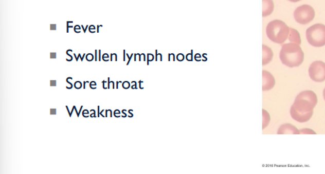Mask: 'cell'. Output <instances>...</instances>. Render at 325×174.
I'll use <instances>...</instances> for the list:
<instances>
[{
  "mask_svg": "<svg viewBox=\"0 0 325 174\" xmlns=\"http://www.w3.org/2000/svg\"><path fill=\"white\" fill-rule=\"evenodd\" d=\"M317 103V97L315 93L311 91H304L297 95L290 109V114L297 122H308L311 119Z\"/></svg>",
  "mask_w": 325,
  "mask_h": 174,
  "instance_id": "1",
  "label": "cell"
},
{
  "mask_svg": "<svg viewBox=\"0 0 325 174\" xmlns=\"http://www.w3.org/2000/svg\"><path fill=\"white\" fill-rule=\"evenodd\" d=\"M304 52L295 43L285 44L282 45L280 53L282 63L290 68L298 67L304 61Z\"/></svg>",
  "mask_w": 325,
  "mask_h": 174,
  "instance_id": "2",
  "label": "cell"
},
{
  "mask_svg": "<svg viewBox=\"0 0 325 174\" xmlns=\"http://www.w3.org/2000/svg\"><path fill=\"white\" fill-rule=\"evenodd\" d=\"M266 34L272 41L282 45L289 36L290 27L281 20H273L268 24Z\"/></svg>",
  "mask_w": 325,
  "mask_h": 174,
  "instance_id": "3",
  "label": "cell"
},
{
  "mask_svg": "<svg viewBox=\"0 0 325 174\" xmlns=\"http://www.w3.org/2000/svg\"><path fill=\"white\" fill-rule=\"evenodd\" d=\"M306 39L310 45L315 47H322L325 45V25L316 24L308 29Z\"/></svg>",
  "mask_w": 325,
  "mask_h": 174,
  "instance_id": "4",
  "label": "cell"
},
{
  "mask_svg": "<svg viewBox=\"0 0 325 174\" xmlns=\"http://www.w3.org/2000/svg\"><path fill=\"white\" fill-rule=\"evenodd\" d=\"M315 16V12L311 6L308 5L297 7L294 12V17L297 23L301 25H308L311 23Z\"/></svg>",
  "mask_w": 325,
  "mask_h": 174,
  "instance_id": "5",
  "label": "cell"
},
{
  "mask_svg": "<svg viewBox=\"0 0 325 174\" xmlns=\"http://www.w3.org/2000/svg\"><path fill=\"white\" fill-rule=\"evenodd\" d=\"M310 78L315 82H323L325 80V63L320 60L313 62L309 69Z\"/></svg>",
  "mask_w": 325,
  "mask_h": 174,
  "instance_id": "6",
  "label": "cell"
},
{
  "mask_svg": "<svg viewBox=\"0 0 325 174\" xmlns=\"http://www.w3.org/2000/svg\"><path fill=\"white\" fill-rule=\"evenodd\" d=\"M262 91H267L273 89L275 85V79L273 75L267 71H262Z\"/></svg>",
  "mask_w": 325,
  "mask_h": 174,
  "instance_id": "7",
  "label": "cell"
},
{
  "mask_svg": "<svg viewBox=\"0 0 325 174\" xmlns=\"http://www.w3.org/2000/svg\"><path fill=\"white\" fill-rule=\"evenodd\" d=\"M277 134H278V135H284V134L299 135V134H300V132H299V130L297 129L295 126H293V124H282V125L279 128Z\"/></svg>",
  "mask_w": 325,
  "mask_h": 174,
  "instance_id": "8",
  "label": "cell"
},
{
  "mask_svg": "<svg viewBox=\"0 0 325 174\" xmlns=\"http://www.w3.org/2000/svg\"><path fill=\"white\" fill-rule=\"evenodd\" d=\"M273 58V52L270 48L262 45V66L270 63Z\"/></svg>",
  "mask_w": 325,
  "mask_h": 174,
  "instance_id": "9",
  "label": "cell"
},
{
  "mask_svg": "<svg viewBox=\"0 0 325 174\" xmlns=\"http://www.w3.org/2000/svg\"><path fill=\"white\" fill-rule=\"evenodd\" d=\"M275 5L273 0H262V16L265 17L273 12Z\"/></svg>",
  "mask_w": 325,
  "mask_h": 174,
  "instance_id": "10",
  "label": "cell"
},
{
  "mask_svg": "<svg viewBox=\"0 0 325 174\" xmlns=\"http://www.w3.org/2000/svg\"><path fill=\"white\" fill-rule=\"evenodd\" d=\"M288 39H289V41L291 42V43H295L298 45H301L300 34H299V33L297 32V30H295V29L290 28V34L289 36H288Z\"/></svg>",
  "mask_w": 325,
  "mask_h": 174,
  "instance_id": "11",
  "label": "cell"
},
{
  "mask_svg": "<svg viewBox=\"0 0 325 174\" xmlns=\"http://www.w3.org/2000/svg\"><path fill=\"white\" fill-rule=\"evenodd\" d=\"M262 113H263V122H262V129H265L267 127L268 124L269 123V120H270V117H269V113H267L265 110H262Z\"/></svg>",
  "mask_w": 325,
  "mask_h": 174,
  "instance_id": "12",
  "label": "cell"
},
{
  "mask_svg": "<svg viewBox=\"0 0 325 174\" xmlns=\"http://www.w3.org/2000/svg\"><path fill=\"white\" fill-rule=\"evenodd\" d=\"M94 56L92 54H88L87 56H86V59L88 60V61H93L94 60Z\"/></svg>",
  "mask_w": 325,
  "mask_h": 174,
  "instance_id": "13",
  "label": "cell"
},
{
  "mask_svg": "<svg viewBox=\"0 0 325 174\" xmlns=\"http://www.w3.org/2000/svg\"><path fill=\"white\" fill-rule=\"evenodd\" d=\"M70 79L73 80V78H71V77H69V78H67V79H66V82H67V83H69V85H70V87H69V88L66 87V89H73V84L71 83V82L69 81V80H70Z\"/></svg>",
  "mask_w": 325,
  "mask_h": 174,
  "instance_id": "14",
  "label": "cell"
},
{
  "mask_svg": "<svg viewBox=\"0 0 325 174\" xmlns=\"http://www.w3.org/2000/svg\"><path fill=\"white\" fill-rule=\"evenodd\" d=\"M89 88L91 89H97V83L95 81H92L91 83H89Z\"/></svg>",
  "mask_w": 325,
  "mask_h": 174,
  "instance_id": "15",
  "label": "cell"
},
{
  "mask_svg": "<svg viewBox=\"0 0 325 174\" xmlns=\"http://www.w3.org/2000/svg\"><path fill=\"white\" fill-rule=\"evenodd\" d=\"M74 56L75 58H76L77 61H78L79 58H80L81 60H82V61H83V58L85 57V54L83 55V56H82H82H81L80 54H79L78 57H77L76 54H74Z\"/></svg>",
  "mask_w": 325,
  "mask_h": 174,
  "instance_id": "16",
  "label": "cell"
},
{
  "mask_svg": "<svg viewBox=\"0 0 325 174\" xmlns=\"http://www.w3.org/2000/svg\"><path fill=\"white\" fill-rule=\"evenodd\" d=\"M120 111H119V110H116V111H115V112H114V116L116 117H120Z\"/></svg>",
  "mask_w": 325,
  "mask_h": 174,
  "instance_id": "17",
  "label": "cell"
},
{
  "mask_svg": "<svg viewBox=\"0 0 325 174\" xmlns=\"http://www.w3.org/2000/svg\"><path fill=\"white\" fill-rule=\"evenodd\" d=\"M92 30H95V26H93V25L89 26V32L92 33V34H94V33H95V31H92Z\"/></svg>",
  "mask_w": 325,
  "mask_h": 174,
  "instance_id": "18",
  "label": "cell"
},
{
  "mask_svg": "<svg viewBox=\"0 0 325 174\" xmlns=\"http://www.w3.org/2000/svg\"><path fill=\"white\" fill-rule=\"evenodd\" d=\"M106 58H110L109 55L107 54H103V56H102V60H103L104 61H109V59H106Z\"/></svg>",
  "mask_w": 325,
  "mask_h": 174,
  "instance_id": "19",
  "label": "cell"
},
{
  "mask_svg": "<svg viewBox=\"0 0 325 174\" xmlns=\"http://www.w3.org/2000/svg\"><path fill=\"white\" fill-rule=\"evenodd\" d=\"M85 114L86 115L89 114V111H88L87 110H84V111H83V113H82V116H83L84 117H86V118L89 117L88 116V115H85Z\"/></svg>",
  "mask_w": 325,
  "mask_h": 174,
  "instance_id": "20",
  "label": "cell"
},
{
  "mask_svg": "<svg viewBox=\"0 0 325 174\" xmlns=\"http://www.w3.org/2000/svg\"><path fill=\"white\" fill-rule=\"evenodd\" d=\"M82 28V27H80V25H76L75 26V27H74V31L76 33H80V32H79V31L78 30V29H80Z\"/></svg>",
  "mask_w": 325,
  "mask_h": 174,
  "instance_id": "21",
  "label": "cell"
},
{
  "mask_svg": "<svg viewBox=\"0 0 325 174\" xmlns=\"http://www.w3.org/2000/svg\"><path fill=\"white\" fill-rule=\"evenodd\" d=\"M57 85V81L56 80H50V86L51 87H55Z\"/></svg>",
  "mask_w": 325,
  "mask_h": 174,
  "instance_id": "22",
  "label": "cell"
},
{
  "mask_svg": "<svg viewBox=\"0 0 325 174\" xmlns=\"http://www.w3.org/2000/svg\"><path fill=\"white\" fill-rule=\"evenodd\" d=\"M50 58H52V59H55V58H57V54L55 52L50 53Z\"/></svg>",
  "mask_w": 325,
  "mask_h": 174,
  "instance_id": "23",
  "label": "cell"
},
{
  "mask_svg": "<svg viewBox=\"0 0 325 174\" xmlns=\"http://www.w3.org/2000/svg\"><path fill=\"white\" fill-rule=\"evenodd\" d=\"M57 114V110L56 109H50V115H55Z\"/></svg>",
  "mask_w": 325,
  "mask_h": 174,
  "instance_id": "24",
  "label": "cell"
},
{
  "mask_svg": "<svg viewBox=\"0 0 325 174\" xmlns=\"http://www.w3.org/2000/svg\"><path fill=\"white\" fill-rule=\"evenodd\" d=\"M69 24H70V23H69V21H67V33L69 32V28H73V26H69Z\"/></svg>",
  "mask_w": 325,
  "mask_h": 174,
  "instance_id": "25",
  "label": "cell"
},
{
  "mask_svg": "<svg viewBox=\"0 0 325 174\" xmlns=\"http://www.w3.org/2000/svg\"><path fill=\"white\" fill-rule=\"evenodd\" d=\"M57 29V25H50V30H56Z\"/></svg>",
  "mask_w": 325,
  "mask_h": 174,
  "instance_id": "26",
  "label": "cell"
},
{
  "mask_svg": "<svg viewBox=\"0 0 325 174\" xmlns=\"http://www.w3.org/2000/svg\"><path fill=\"white\" fill-rule=\"evenodd\" d=\"M91 112H93V114L91 115V117H97L96 115H96V113H95V110H91Z\"/></svg>",
  "mask_w": 325,
  "mask_h": 174,
  "instance_id": "27",
  "label": "cell"
},
{
  "mask_svg": "<svg viewBox=\"0 0 325 174\" xmlns=\"http://www.w3.org/2000/svg\"><path fill=\"white\" fill-rule=\"evenodd\" d=\"M68 52H69V51L67 50V51H66V54H67V56H69V57H70L71 58L70 60H68L67 61H71V60H73V56H71V55L69 54Z\"/></svg>",
  "mask_w": 325,
  "mask_h": 174,
  "instance_id": "28",
  "label": "cell"
},
{
  "mask_svg": "<svg viewBox=\"0 0 325 174\" xmlns=\"http://www.w3.org/2000/svg\"><path fill=\"white\" fill-rule=\"evenodd\" d=\"M89 27V26L87 25V26H86L85 28H84L83 25L81 26V27H82V29H83V32H84V33H85V32H86V31H87V28H88V27Z\"/></svg>",
  "mask_w": 325,
  "mask_h": 174,
  "instance_id": "29",
  "label": "cell"
},
{
  "mask_svg": "<svg viewBox=\"0 0 325 174\" xmlns=\"http://www.w3.org/2000/svg\"><path fill=\"white\" fill-rule=\"evenodd\" d=\"M97 113H98V114H97V117H100V106H97Z\"/></svg>",
  "mask_w": 325,
  "mask_h": 174,
  "instance_id": "30",
  "label": "cell"
},
{
  "mask_svg": "<svg viewBox=\"0 0 325 174\" xmlns=\"http://www.w3.org/2000/svg\"><path fill=\"white\" fill-rule=\"evenodd\" d=\"M73 107L75 108V111L76 112L77 116H78V117H80V115H79V112L78 111V109L76 108V106H73Z\"/></svg>",
  "mask_w": 325,
  "mask_h": 174,
  "instance_id": "31",
  "label": "cell"
},
{
  "mask_svg": "<svg viewBox=\"0 0 325 174\" xmlns=\"http://www.w3.org/2000/svg\"><path fill=\"white\" fill-rule=\"evenodd\" d=\"M97 52H98V51L95 50V61H97Z\"/></svg>",
  "mask_w": 325,
  "mask_h": 174,
  "instance_id": "32",
  "label": "cell"
},
{
  "mask_svg": "<svg viewBox=\"0 0 325 174\" xmlns=\"http://www.w3.org/2000/svg\"><path fill=\"white\" fill-rule=\"evenodd\" d=\"M105 80H102V87H103L104 89H107V87H105V85H104V84H105Z\"/></svg>",
  "mask_w": 325,
  "mask_h": 174,
  "instance_id": "33",
  "label": "cell"
},
{
  "mask_svg": "<svg viewBox=\"0 0 325 174\" xmlns=\"http://www.w3.org/2000/svg\"><path fill=\"white\" fill-rule=\"evenodd\" d=\"M110 78H108V81H107V83H108L107 89H110V84H111V81H110Z\"/></svg>",
  "mask_w": 325,
  "mask_h": 174,
  "instance_id": "34",
  "label": "cell"
},
{
  "mask_svg": "<svg viewBox=\"0 0 325 174\" xmlns=\"http://www.w3.org/2000/svg\"><path fill=\"white\" fill-rule=\"evenodd\" d=\"M98 53H99V60H101V59H102V58H101V51H98Z\"/></svg>",
  "mask_w": 325,
  "mask_h": 174,
  "instance_id": "35",
  "label": "cell"
},
{
  "mask_svg": "<svg viewBox=\"0 0 325 174\" xmlns=\"http://www.w3.org/2000/svg\"><path fill=\"white\" fill-rule=\"evenodd\" d=\"M289 1L292 2V3H297V2L301 1V0H289Z\"/></svg>",
  "mask_w": 325,
  "mask_h": 174,
  "instance_id": "36",
  "label": "cell"
},
{
  "mask_svg": "<svg viewBox=\"0 0 325 174\" xmlns=\"http://www.w3.org/2000/svg\"><path fill=\"white\" fill-rule=\"evenodd\" d=\"M100 27H102V25H98L97 26V32L99 33V29H100Z\"/></svg>",
  "mask_w": 325,
  "mask_h": 174,
  "instance_id": "37",
  "label": "cell"
},
{
  "mask_svg": "<svg viewBox=\"0 0 325 174\" xmlns=\"http://www.w3.org/2000/svg\"><path fill=\"white\" fill-rule=\"evenodd\" d=\"M87 82H89V81H84V86H83V89H86L85 84L87 83Z\"/></svg>",
  "mask_w": 325,
  "mask_h": 174,
  "instance_id": "38",
  "label": "cell"
},
{
  "mask_svg": "<svg viewBox=\"0 0 325 174\" xmlns=\"http://www.w3.org/2000/svg\"><path fill=\"white\" fill-rule=\"evenodd\" d=\"M108 111H109L110 113V117H113V111H112L111 110H108Z\"/></svg>",
  "mask_w": 325,
  "mask_h": 174,
  "instance_id": "39",
  "label": "cell"
},
{
  "mask_svg": "<svg viewBox=\"0 0 325 174\" xmlns=\"http://www.w3.org/2000/svg\"><path fill=\"white\" fill-rule=\"evenodd\" d=\"M113 56H114V54H112L111 55H110V60H112V61H113Z\"/></svg>",
  "mask_w": 325,
  "mask_h": 174,
  "instance_id": "40",
  "label": "cell"
},
{
  "mask_svg": "<svg viewBox=\"0 0 325 174\" xmlns=\"http://www.w3.org/2000/svg\"><path fill=\"white\" fill-rule=\"evenodd\" d=\"M123 60L125 61V51H124V58H123Z\"/></svg>",
  "mask_w": 325,
  "mask_h": 174,
  "instance_id": "41",
  "label": "cell"
},
{
  "mask_svg": "<svg viewBox=\"0 0 325 174\" xmlns=\"http://www.w3.org/2000/svg\"><path fill=\"white\" fill-rule=\"evenodd\" d=\"M119 82H121V81H117V82L116 89H118V85H119Z\"/></svg>",
  "mask_w": 325,
  "mask_h": 174,
  "instance_id": "42",
  "label": "cell"
},
{
  "mask_svg": "<svg viewBox=\"0 0 325 174\" xmlns=\"http://www.w3.org/2000/svg\"><path fill=\"white\" fill-rule=\"evenodd\" d=\"M323 97H324V99L325 100V89L324 90V91H323Z\"/></svg>",
  "mask_w": 325,
  "mask_h": 174,
  "instance_id": "43",
  "label": "cell"
}]
</instances>
